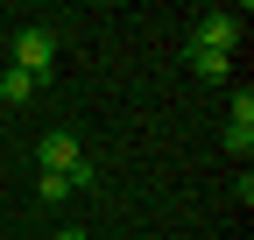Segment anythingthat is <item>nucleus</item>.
Here are the masks:
<instances>
[{
    "label": "nucleus",
    "mask_w": 254,
    "mask_h": 240,
    "mask_svg": "<svg viewBox=\"0 0 254 240\" xmlns=\"http://www.w3.org/2000/svg\"><path fill=\"white\" fill-rule=\"evenodd\" d=\"M43 170H57V177H71V191H85L92 184V163H85V148H78V134H43Z\"/></svg>",
    "instance_id": "f257e3e1"
},
{
    "label": "nucleus",
    "mask_w": 254,
    "mask_h": 240,
    "mask_svg": "<svg viewBox=\"0 0 254 240\" xmlns=\"http://www.w3.org/2000/svg\"><path fill=\"white\" fill-rule=\"evenodd\" d=\"M14 71H28L36 85L57 71V28H21L14 36Z\"/></svg>",
    "instance_id": "f03ea898"
},
{
    "label": "nucleus",
    "mask_w": 254,
    "mask_h": 240,
    "mask_svg": "<svg viewBox=\"0 0 254 240\" xmlns=\"http://www.w3.org/2000/svg\"><path fill=\"white\" fill-rule=\"evenodd\" d=\"M233 43H240V14H198V28H190V50H219V57H233Z\"/></svg>",
    "instance_id": "7ed1b4c3"
},
{
    "label": "nucleus",
    "mask_w": 254,
    "mask_h": 240,
    "mask_svg": "<svg viewBox=\"0 0 254 240\" xmlns=\"http://www.w3.org/2000/svg\"><path fill=\"white\" fill-rule=\"evenodd\" d=\"M226 148H233V156H247V148H254V92H240V99H233V120H226Z\"/></svg>",
    "instance_id": "20e7f679"
},
{
    "label": "nucleus",
    "mask_w": 254,
    "mask_h": 240,
    "mask_svg": "<svg viewBox=\"0 0 254 240\" xmlns=\"http://www.w3.org/2000/svg\"><path fill=\"white\" fill-rule=\"evenodd\" d=\"M190 71H198V78H226L233 57H219V50H190Z\"/></svg>",
    "instance_id": "39448f33"
},
{
    "label": "nucleus",
    "mask_w": 254,
    "mask_h": 240,
    "mask_svg": "<svg viewBox=\"0 0 254 240\" xmlns=\"http://www.w3.org/2000/svg\"><path fill=\"white\" fill-rule=\"evenodd\" d=\"M28 92H36V78H28V71H14V64H7V78H0V99H7V106H21Z\"/></svg>",
    "instance_id": "423d86ee"
},
{
    "label": "nucleus",
    "mask_w": 254,
    "mask_h": 240,
    "mask_svg": "<svg viewBox=\"0 0 254 240\" xmlns=\"http://www.w3.org/2000/svg\"><path fill=\"white\" fill-rule=\"evenodd\" d=\"M36 198H71V177H57V170H43V184H36Z\"/></svg>",
    "instance_id": "0eeeda50"
},
{
    "label": "nucleus",
    "mask_w": 254,
    "mask_h": 240,
    "mask_svg": "<svg viewBox=\"0 0 254 240\" xmlns=\"http://www.w3.org/2000/svg\"><path fill=\"white\" fill-rule=\"evenodd\" d=\"M57 240H85V233H78V226H71V233H57Z\"/></svg>",
    "instance_id": "6e6552de"
}]
</instances>
